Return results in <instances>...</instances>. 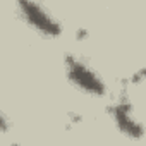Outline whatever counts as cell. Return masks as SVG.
<instances>
[{"instance_id":"obj_1","label":"cell","mask_w":146,"mask_h":146,"mask_svg":"<svg viewBox=\"0 0 146 146\" xmlns=\"http://www.w3.org/2000/svg\"><path fill=\"white\" fill-rule=\"evenodd\" d=\"M65 65H67L69 79L83 91H86L90 95H96V96H102L107 91V86L102 81V78L79 57L69 55L65 58Z\"/></svg>"},{"instance_id":"obj_2","label":"cell","mask_w":146,"mask_h":146,"mask_svg":"<svg viewBox=\"0 0 146 146\" xmlns=\"http://www.w3.org/2000/svg\"><path fill=\"white\" fill-rule=\"evenodd\" d=\"M19 11H21L23 17L26 19V23L29 26H33L35 29H38L40 33H43L46 36H58L62 33L60 23L41 4L31 2V0H21Z\"/></svg>"},{"instance_id":"obj_3","label":"cell","mask_w":146,"mask_h":146,"mask_svg":"<svg viewBox=\"0 0 146 146\" xmlns=\"http://www.w3.org/2000/svg\"><path fill=\"white\" fill-rule=\"evenodd\" d=\"M112 115H113V120H115L117 127H119L124 134H127V136L132 137V139L143 137V134H144L143 124L136 119L134 108H132V105H131L127 100L117 102V103L112 107Z\"/></svg>"},{"instance_id":"obj_4","label":"cell","mask_w":146,"mask_h":146,"mask_svg":"<svg viewBox=\"0 0 146 146\" xmlns=\"http://www.w3.org/2000/svg\"><path fill=\"white\" fill-rule=\"evenodd\" d=\"M7 127H9L7 119L4 117V113H2V112H0V131H7Z\"/></svg>"},{"instance_id":"obj_5","label":"cell","mask_w":146,"mask_h":146,"mask_svg":"<svg viewBox=\"0 0 146 146\" xmlns=\"http://www.w3.org/2000/svg\"><path fill=\"white\" fill-rule=\"evenodd\" d=\"M12 146H19V144H12Z\"/></svg>"}]
</instances>
